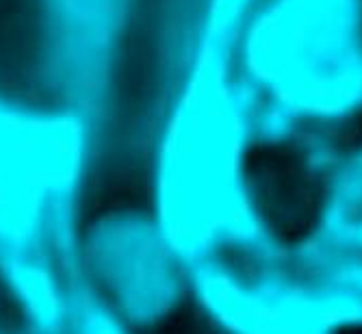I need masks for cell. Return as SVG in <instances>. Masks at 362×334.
Wrapping results in <instances>:
<instances>
[{"mask_svg": "<svg viewBox=\"0 0 362 334\" xmlns=\"http://www.w3.org/2000/svg\"><path fill=\"white\" fill-rule=\"evenodd\" d=\"M250 197L276 237L300 241L321 213V187L304 159L288 150H262L250 163Z\"/></svg>", "mask_w": 362, "mask_h": 334, "instance_id": "6da1fadb", "label": "cell"}, {"mask_svg": "<svg viewBox=\"0 0 362 334\" xmlns=\"http://www.w3.org/2000/svg\"><path fill=\"white\" fill-rule=\"evenodd\" d=\"M337 334H362V326L354 323V326H343Z\"/></svg>", "mask_w": 362, "mask_h": 334, "instance_id": "3957f363", "label": "cell"}, {"mask_svg": "<svg viewBox=\"0 0 362 334\" xmlns=\"http://www.w3.org/2000/svg\"><path fill=\"white\" fill-rule=\"evenodd\" d=\"M30 319L18 291L0 272V334H28Z\"/></svg>", "mask_w": 362, "mask_h": 334, "instance_id": "7a4b0ae2", "label": "cell"}]
</instances>
